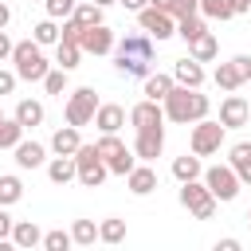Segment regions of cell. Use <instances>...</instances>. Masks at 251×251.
Returning <instances> with one entry per match:
<instances>
[{
  "instance_id": "obj_1",
  "label": "cell",
  "mask_w": 251,
  "mask_h": 251,
  "mask_svg": "<svg viewBox=\"0 0 251 251\" xmlns=\"http://www.w3.org/2000/svg\"><path fill=\"white\" fill-rule=\"evenodd\" d=\"M161 106H165V122L192 126V122L208 118L212 98H208V94H200V90H192V86H173V90H169V98H165Z\"/></svg>"
},
{
  "instance_id": "obj_2",
  "label": "cell",
  "mask_w": 251,
  "mask_h": 251,
  "mask_svg": "<svg viewBox=\"0 0 251 251\" xmlns=\"http://www.w3.org/2000/svg\"><path fill=\"white\" fill-rule=\"evenodd\" d=\"M12 71L24 82H43L47 71H51V63H47V55H43V47L35 39H20L16 51H12Z\"/></svg>"
},
{
  "instance_id": "obj_3",
  "label": "cell",
  "mask_w": 251,
  "mask_h": 251,
  "mask_svg": "<svg viewBox=\"0 0 251 251\" xmlns=\"http://www.w3.org/2000/svg\"><path fill=\"white\" fill-rule=\"evenodd\" d=\"M216 204H220V200L212 196V188L204 184V176L180 184V208H184L188 216H196V220H212V216H216Z\"/></svg>"
},
{
  "instance_id": "obj_4",
  "label": "cell",
  "mask_w": 251,
  "mask_h": 251,
  "mask_svg": "<svg viewBox=\"0 0 251 251\" xmlns=\"http://www.w3.org/2000/svg\"><path fill=\"white\" fill-rule=\"evenodd\" d=\"M94 145H98V153H102V161L110 165V173H114V176H126V173L137 165V153H133L118 133H102Z\"/></svg>"
},
{
  "instance_id": "obj_5",
  "label": "cell",
  "mask_w": 251,
  "mask_h": 251,
  "mask_svg": "<svg viewBox=\"0 0 251 251\" xmlns=\"http://www.w3.org/2000/svg\"><path fill=\"white\" fill-rule=\"evenodd\" d=\"M224 133H227V126H224V122L200 118V122H192L188 145H192V153H196V157H212V153H220V145H224Z\"/></svg>"
},
{
  "instance_id": "obj_6",
  "label": "cell",
  "mask_w": 251,
  "mask_h": 251,
  "mask_svg": "<svg viewBox=\"0 0 251 251\" xmlns=\"http://www.w3.org/2000/svg\"><path fill=\"white\" fill-rule=\"evenodd\" d=\"M75 165H78V184L82 188H98L106 176H110V165L102 161V153H98V145H78V153H75Z\"/></svg>"
},
{
  "instance_id": "obj_7",
  "label": "cell",
  "mask_w": 251,
  "mask_h": 251,
  "mask_svg": "<svg viewBox=\"0 0 251 251\" xmlns=\"http://www.w3.org/2000/svg\"><path fill=\"white\" fill-rule=\"evenodd\" d=\"M204 184L212 188V196H216L220 204H231V200L239 196V188H243V180H239V173H235L231 165H212V169H204Z\"/></svg>"
},
{
  "instance_id": "obj_8",
  "label": "cell",
  "mask_w": 251,
  "mask_h": 251,
  "mask_svg": "<svg viewBox=\"0 0 251 251\" xmlns=\"http://www.w3.org/2000/svg\"><path fill=\"white\" fill-rule=\"evenodd\" d=\"M98 94H94V86H78V90H71L67 94V122L71 126H90L94 122V114H98Z\"/></svg>"
},
{
  "instance_id": "obj_9",
  "label": "cell",
  "mask_w": 251,
  "mask_h": 251,
  "mask_svg": "<svg viewBox=\"0 0 251 251\" xmlns=\"http://www.w3.org/2000/svg\"><path fill=\"white\" fill-rule=\"evenodd\" d=\"M212 82H216L224 94H231V90H239L243 82H251V55H235V59L220 63V67L212 71Z\"/></svg>"
},
{
  "instance_id": "obj_10",
  "label": "cell",
  "mask_w": 251,
  "mask_h": 251,
  "mask_svg": "<svg viewBox=\"0 0 251 251\" xmlns=\"http://www.w3.org/2000/svg\"><path fill=\"white\" fill-rule=\"evenodd\" d=\"M137 27L149 31L157 43H165V39L176 35V16H173V12H161V8H153V4H145V8L137 12Z\"/></svg>"
},
{
  "instance_id": "obj_11",
  "label": "cell",
  "mask_w": 251,
  "mask_h": 251,
  "mask_svg": "<svg viewBox=\"0 0 251 251\" xmlns=\"http://www.w3.org/2000/svg\"><path fill=\"white\" fill-rule=\"evenodd\" d=\"M133 153H137V161H157V157L165 153V126L137 129V137H133Z\"/></svg>"
},
{
  "instance_id": "obj_12",
  "label": "cell",
  "mask_w": 251,
  "mask_h": 251,
  "mask_svg": "<svg viewBox=\"0 0 251 251\" xmlns=\"http://www.w3.org/2000/svg\"><path fill=\"white\" fill-rule=\"evenodd\" d=\"M247 118H251V106H247V98L231 90V94L220 102V122H224L227 129H239V126H247Z\"/></svg>"
},
{
  "instance_id": "obj_13",
  "label": "cell",
  "mask_w": 251,
  "mask_h": 251,
  "mask_svg": "<svg viewBox=\"0 0 251 251\" xmlns=\"http://www.w3.org/2000/svg\"><path fill=\"white\" fill-rule=\"evenodd\" d=\"M114 43H118V39H114V31H110L106 24H94V27H86V31H82V43H78V47H82L86 55H110V51H114Z\"/></svg>"
},
{
  "instance_id": "obj_14",
  "label": "cell",
  "mask_w": 251,
  "mask_h": 251,
  "mask_svg": "<svg viewBox=\"0 0 251 251\" xmlns=\"http://www.w3.org/2000/svg\"><path fill=\"white\" fill-rule=\"evenodd\" d=\"M114 51H122V55H137V59H149V63H153V55H157V47H153V35H149V31L122 35V39L114 43Z\"/></svg>"
},
{
  "instance_id": "obj_15",
  "label": "cell",
  "mask_w": 251,
  "mask_h": 251,
  "mask_svg": "<svg viewBox=\"0 0 251 251\" xmlns=\"http://www.w3.org/2000/svg\"><path fill=\"white\" fill-rule=\"evenodd\" d=\"M129 122H133V129L165 126V106H161V102H153V98H141V102L129 110Z\"/></svg>"
},
{
  "instance_id": "obj_16",
  "label": "cell",
  "mask_w": 251,
  "mask_h": 251,
  "mask_svg": "<svg viewBox=\"0 0 251 251\" xmlns=\"http://www.w3.org/2000/svg\"><path fill=\"white\" fill-rule=\"evenodd\" d=\"M126 184H129L133 196H149V192L157 188V169H153L149 161H141V165H133V169L126 173Z\"/></svg>"
},
{
  "instance_id": "obj_17",
  "label": "cell",
  "mask_w": 251,
  "mask_h": 251,
  "mask_svg": "<svg viewBox=\"0 0 251 251\" xmlns=\"http://www.w3.org/2000/svg\"><path fill=\"white\" fill-rule=\"evenodd\" d=\"M173 78H176V86H192V90H200L204 86V67L188 55V59H180V63H173Z\"/></svg>"
},
{
  "instance_id": "obj_18",
  "label": "cell",
  "mask_w": 251,
  "mask_h": 251,
  "mask_svg": "<svg viewBox=\"0 0 251 251\" xmlns=\"http://www.w3.org/2000/svg\"><path fill=\"white\" fill-rule=\"evenodd\" d=\"M78 145H82V133H78V126H71V122L51 133V153H59V157H75Z\"/></svg>"
},
{
  "instance_id": "obj_19",
  "label": "cell",
  "mask_w": 251,
  "mask_h": 251,
  "mask_svg": "<svg viewBox=\"0 0 251 251\" xmlns=\"http://www.w3.org/2000/svg\"><path fill=\"white\" fill-rule=\"evenodd\" d=\"M94 126H98V133H118L126 126V110L118 102H102L98 114H94Z\"/></svg>"
},
{
  "instance_id": "obj_20",
  "label": "cell",
  "mask_w": 251,
  "mask_h": 251,
  "mask_svg": "<svg viewBox=\"0 0 251 251\" xmlns=\"http://www.w3.org/2000/svg\"><path fill=\"white\" fill-rule=\"evenodd\" d=\"M12 247H43V231H39V224L35 220H16V227H12Z\"/></svg>"
},
{
  "instance_id": "obj_21",
  "label": "cell",
  "mask_w": 251,
  "mask_h": 251,
  "mask_svg": "<svg viewBox=\"0 0 251 251\" xmlns=\"http://www.w3.org/2000/svg\"><path fill=\"white\" fill-rule=\"evenodd\" d=\"M141 82H145V86H141V94H145V98H153V102H165V98H169V90L176 86V78H173V75H161V71H157V75L149 71Z\"/></svg>"
},
{
  "instance_id": "obj_22",
  "label": "cell",
  "mask_w": 251,
  "mask_h": 251,
  "mask_svg": "<svg viewBox=\"0 0 251 251\" xmlns=\"http://www.w3.org/2000/svg\"><path fill=\"white\" fill-rule=\"evenodd\" d=\"M47 180H51V184H71V180H78L75 157H59V153H55V161H47Z\"/></svg>"
},
{
  "instance_id": "obj_23",
  "label": "cell",
  "mask_w": 251,
  "mask_h": 251,
  "mask_svg": "<svg viewBox=\"0 0 251 251\" xmlns=\"http://www.w3.org/2000/svg\"><path fill=\"white\" fill-rule=\"evenodd\" d=\"M227 165L239 173L243 184H251V141H235V145L227 149Z\"/></svg>"
},
{
  "instance_id": "obj_24",
  "label": "cell",
  "mask_w": 251,
  "mask_h": 251,
  "mask_svg": "<svg viewBox=\"0 0 251 251\" xmlns=\"http://www.w3.org/2000/svg\"><path fill=\"white\" fill-rule=\"evenodd\" d=\"M12 118H16L24 129H35V126H43V102H35V98H20Z\"/></svg>"
},
{
  "instance_id": "obj_25",
  "label": "cell",
  "mask_w": 251,
  "mask_h": 251,
  "mask_svg": "<svg viewBox=\"0 0 251 251\" xmlns=\"http://www.w3.org/2000/svg\"><path fill=\"white\" fill-rule=\"evenodd\" d=\"M12 153H16V165H20V169H39V165L47 161V149H43L39 141H20Z\"/></svg>"
},
{
  "instance_id": "obj_26",
  "label": "cell",
  "mask_w": 251,
  "mask_h": 251,
  "mask_svg": "<svg viewBox=\"0 0 251 251\" xmlns=\"http://www.w3.org/2000/svg\"><path fill=\"white\" fill-rule=\"evenodd\" d=\"M31 39H35L39 47H55V43L63 39V27H59V20H51V16H47V20H39V24L31 27Z\"/></svg>"
},
{
  "instance_id": "obj_27",
  "label": "cell",
  "mask_w": 251,
  "mask_h": 251,
  "mask_svg": "<svg viewBox=\"0 0 251 251\" xmlns=\"http://www.w3.org/2000/svg\"><path fill=\"white\" fill-rule=\"evenodd\" d=\"M204 31H208V24H204V16H200V12H196V16H180V20H176V35H180L184 43H196Z\"/></svg>"
},
{
  "instance_id": "obj_28",
  "label": "cell",
  "mask_w": 251,
  "mask_h": 251,
  "mask_svg": "<svg viewBox=\"0 0 251 251\" xmlns=\"http://www.w3.org/2000/svg\"><path fill=\"white\" fill-rule=\"evenodd\" d=\"M173 176H176L180 184H184V180H196V176H204V165H200V157H196V153H192V157H188V153H184V157H176V161H173Z\"/></svg>"
},
{
  "instance_id": "obj_29",
  "label": "cell",
  "mask_w": 251,
  "mask_h": 251,
  "mask_svg": "<svg viewBox=\"0 0 251 251\" xmlns=\"http://www.w3.org/2000/svg\"><path fill=\"white\" fill-rule=\"evenodd\" d=\"M20 200H24V180H20L16 173H4V176H0V204L12 208V204H20Z\"/></svg>"
},
{
  "instance_id": "obj_30",
  "label": "cell",
  "mask_w": 251,
  "mask_h": 251,
  "mask_svg": "<svg viewBox=\"0 0 251 251\" xmlns=\"http://www.w3.org/2000/svg\"><path fill=\"white\" fill-rule=\"evenodd\" d=\"M20 141H24V126L0 110V149H16Z\"/></svg>"
},
{
  "instance_id": "obj_31",
  "label": "cell",
  "mask_w": 251,
  "mask_h": 251,
  "mask_svg": "<svg viewBox=\"0 0 251 251\" xmlns=\"http://www.w3.org/2000/svg\"><path fill=\"white\" fill-rule=\"evenodd\" d=\"M188 51H192V59H196V63H212V59L220 55V43H216V35H212V31H204L196 43H188Z\"/></svg>"
},
{
  "instance_id": "obj_32",
  "label": "cell",
  "mask_w": 251,
  "mask_h": 251,
  "mask_svg": "<svg viewBox=\"0 0 251 251\" xmlns=\"http://www.w3.org/2000/svg\"><path fill=\"white\" fill-rule=\"evenodd\" d=\"M82 55H86V51H82L78 43H67V39H59V43H55V63H59L63 71H75Z\"/></svg>"
},
{
  "instance_id": "obj_33",
  "label": "cell",
  "mask_w": 251,
  "mask_h": 251,
  "mask_svg": "<svg viewBox=\"0 0 251 251\" xmlns=\"http://www.w3.org/2000/svg\"><path fill=\"white\" fill-rule=\"evenodd\" d=\"M102 12H106V8H102V4H94V0H78V4H75V20H78L82 27L106 24V20H102Z\"/></svg>"
},
{
  "instance_id": "obj_34",
  "label": "cell",
  "mask_w": 251,
  "mask_h": 251,
  "mask_svg": "<svg viewBox=\"0 0 251 251\" xmlns=\"http://www.w3.org/2000/svg\"><path fill=\"white\" fill-rule=\"evenodd\" d=\"M118 75H126V78H145V75H149V59H137V55H122V51H118Z\"/></svg>"
},
{
  "instance_id": "obj_35",
  "label": "cell",
  "mask_w": 251,
  "mask_h": 251,
  "mask_svg": "<svg viewBox=\"0 0 251 251\" xmlns=\"http://www.w3.org/2000/svg\"><path fill=\"white\" fill-rule=\"evenodd\" d=\"M98 239H102V243H122V239H126V220L106 216V220L98 224Z\"/></svg>"
},
{
  "instance_id": "obj_36",
  "label": "cell",
  "mask_w": 251,
  "mask_h": 251,
  "mask_svg": "<svg viewBox=\"0 0 251 251\" xmlns=\"http://www.w3.org/2000/svg\"><path fill=\"white\" fill-rule=\"evenodd\" d=\"M71 239H75L78 247H90V243L98 239V224H94V220H75V224H71Z\"/></svg>"
},
{
  "instance_id": "obj_37",
  "label": "cell",
  "mask_w": 251,
  "mask_h": 251,
  "mask_svg": "<svg viewBox=\"0 0 251 251\" xmlns=\"http://www.w3.org/2000/svg\"><path fill=\"white\" fill-rule=\"evenodd\" d=\"M200 16L204 20H231L235 8H231V0H200Z\"/></svg>"
},
{
  "instance_id": "obj_38",
  "label": "cell",
  "mask_w": 251,
  "mask_h": 251,
  "mask_svg": "<svg viewBox=\"0 0 251 251\" xmlns=\"http://www.w3.org/2000/svg\"><path fill=\"white\" fill-rule=\"evenodd\" d=\"M67 75H71V71L51 67V71H47V78H43V90H47V94H55V98H63V94H67Z\"/></svg>"
},
{
  "instance_id": "obj_39",
  "label": "cell",
  "mask_w": 251,
  "mask_h": 251,
  "mask_svg": "<svg viewBox=\"0 0 251 251\" xmlns=\"http://www.w3.org/2000/svg\"><path fill=\"white\" fill-rule=\"evenodd\" d=\"M75 239H71V231H63V227H55V231H43V247L47 251H67Z\"/></svg>"
},
{
  "instance_id": "obj_40",
  "label": "cell",
  "mask_w": 251,
  "mask_h": 251,
  "mask_svg": "<svg viewBox=\"0 0 251 251\" xmlns=\"http://www.w3.org/2000/svg\"><path fill=\"white\" fill-rule=\"evenodd\" d=\"M75 4H78V0H43V8H47L51 20H67V16H75Z\"/></svg>"
},
{
  "instance_id": "obj_41",
  "label": "cell",
  "mask_w": 251,
  "mask_h": 251,
  "mask_svg": "<svg viewBox=\"0 0 251 251\" xmlns=\"http://www.w3.org/2000/svg\"><path fill=\"white\" fill-rule=\"evenodd\" d=\"M82 31H86V27H82L75 16H67V20H63V39H67V43H82Z\"/></svg>"
},
{
  "instance_id": "obj_42",
  "label": "cell",
  "mask_w": 251,
  "mask_h": 251,
  "mask_svg": "<svg viewBox=\"0 0 251 251\" xmlns=\"http://www.w3.org/2000/svg\"><path fill=\"white\" fill-rule=\"evenodd\" d=\"M200 12V0H173V16L180 20V16H196Z\"/></svg>"
},
{
  "instance_id": "obj_43",
  "label": "cell",
  "mask_w": 251,
  "mask_h": 251,
  "mask_svg": "<svg viewBox=\"0 0 251 251\" xmlns=\"http://www.w3.org/2000/svg\"><path fill=\"white\" fill-rule=\"evenodd\" d=\"M16 82H20V75H16V71H0V98H4V94H12V90H16Z\"/></svg>"
},
{
  "instance_id": "obj_44",
  "label": "cell",
  "mask_w": 251,
  "mask_h": 251,
  "mask_svg": "<svg viewBox=\"0 0 251 251\" xmlns=\"http://www.w3.org/2000/svg\"><path fill=\"white\" fill-rule=\"evenodd\" d=\"M12 227H16V220H12V216H8V208L0 204V243H4V239H12Z\"/></svg>"
},
{
  "instance_id": "obj_45",
  "label": "cell",
  "mask_w": 251,
  "mask_h": 251,
  "mask_svg": "<svg viewBox=\"0 0 251 251\" xmlns=\"http://www.w3.org/2000/svg\"><path fill=\"white\" fill-rule=\"evenodd\" d=\"M12 51H16V43L8 39V31H0V63H4V59H12Z\"/></svg>"
},
{
  "instance_id": "obj_46",
  "label": "cell",
  "mask_w": 251,
  "mask_h": 251,
  "mask_svg": "<svg viewBox=\"0 0 251 251\" xmlns=\"http://www.w3.org/2000/svg\"><path fill=\"white\" fill-rule=\"evenodd\" d=\"M216 251H239V239H231V235H227V239H220V243H216Z\"/></svg>"
},
{
  "instance_id": "obj_47",
  "label": "cell",
  "mask_w": 251,
  "mask_h": 251,
  "mask_svg": "<svg viewBox=\"0 0 251 251\" xmlns=\"http://www.w3.org/2000/svg\"><path fill=\"white\" fill-rule=\"evenodd\" d=\"M8 24H12V8H8V4H4V0H0V31H4V27H8Z\"/></svg>"
},
{
  "instance_id": "obj_48",
  "label": "cell",
  "mask_w": 251,
  "mask_h": 251,
  "mask_svg": "<svg viewBox=\"0 0 251 251\" xmlns=\"http://www.w3.org/2000/svg\"><path fill=\"white\" fill-rule=\"evenodd\" d=\"M118 4H122V8H129V12H141L149 0H118Z\"/></svg>"
},
{
  "instance_id": "obj_49",
  "label": "cell",
  "mask_w": 251,
  "mask_h": 251,
  "mask_svg": "<svg viewBox=\"0 0 251 251\" xmlns=\"http://www.w3.org/2000/svg\"><path fill=\"white\" fill-rule=\"evenodd\" d=\"M231 8H235V16H243V12H251V0H231Z\"/></svg>"
},
{
  "instance_id": "obj_50",
  "label": "cell",
  "mask_w": 251,
  "mask_h": 251,
  "mask_svg": "<svg viewBox=\"0 0 251 251\" xmlns=\"http://www.w3.org/2000/svg\"><path fill=\"white\" fill-rule=\"evenodd\" d=\"M153 8H161V12H173V0H149Z\"/></svg>"
},
{
  "instance_id": "obj_51",
  "label": "cell",
  "mask_w": 251,
  "mask_h": 251,
  "mask_svg": "<svg viewBox=\"0 0 251 251\" xmlns=\"http://www.w3.org/2000/svg\"><path fill=\"white\" fill-rule=\"evenodd\" d=\"M94 4H102V8H110V4H118V0H94Z\"/></svg>"
},
{
  "instance_id": "obj_52",
  "label": "cell",
  "mask_w": 251,
  "mask_h": 251,
  "mask_svg": "<svg viewBox=\"0 0 251 251\" xmlns=\"http://www.w3.org/2000/svg\"><path fill=\"white\" fill-rule=\"evenodd\" d=\"M27 4H43V0H27Z\"/></svg>"
},
{
  "instance_id": "obj_53",
  "label": "cell",
  "mask_w": 251,
  "mask_h": 251,
  "mask_svg": "<svg viewBox=\"0 0 251 251\" xmlns=\"http://www.w3.org/2000/svg\"><path fill=\"white\" fill-rule=\"evenodd\" d=\"M247 220H251V208H247Z\"/></svg>"
}]
</instances>
